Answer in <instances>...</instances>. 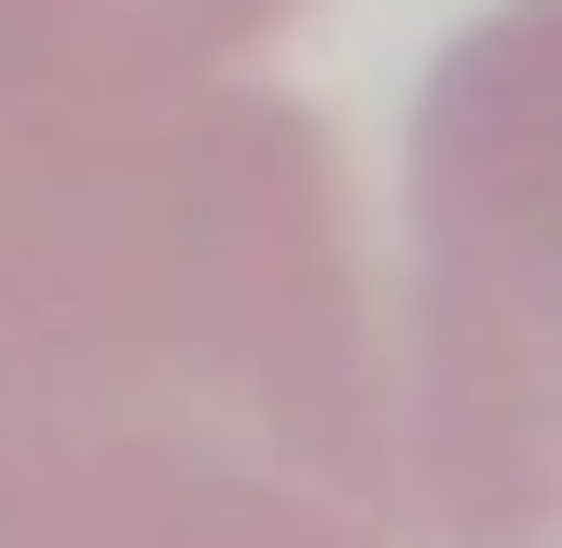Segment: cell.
I'll use <instances>...</instances> for the list:
<instances>
[{
	"instance_id": "obj_1",
	"label": "cell",
	"mask_w": 562,
	"mask_h": 548,
	"mask_svg": "<svg viewBox=\"0 0 562 548\" xmlns=\"http://www.w3.org/2000/svg\"><path fill=\"white\" fill-rule=\"evenodd\" d=\"M0 453H247L398 521V316L302 96L0 69Z\"/></svg>"
},
{
	"instance_id": "obj_2",
	"label": "cell",
	"mask_w": 562,
	"mask_h": 548,
	"mask_svg": "<svg viewBox=\"0 0 562 548\" xmlns=\"http://www.w3.org/2000/svg\"><path fill=\"white\" fill-rule=\"evenodd\" d=\"M398 521L562 548V0L439 42L398 151Z\"/></svg>"
},
{
	"instance_id": "obj_3",
	"label": "cell",
	"mask_w": 562,
	"mask_h": 548,
	"mask_svg": "<svg viewBox=\"0 0 562 548\" xmlns=\"http://www.w3.org/2000/svg\"><path fill=\"white\" fill-rule=\"evenodd\" d=\"M0 548H398V521L247 453H0Z\"/></svg>"
},
{
	"instance_id": "obj_4",
	"label": "cell",
	"mask_w": 562,
	"mask_h": 548,
	"mask_svg": "<svg viewBox=\"0 0 562 548\" xmlns=\"http://www.w3.org/2000/svg\"><path fill=\"white\" fill-rule=\"evenodd\" d=\"M302 0H0V69L69 96H192L234 82Z\"/></svg>"
}]
</instances>
